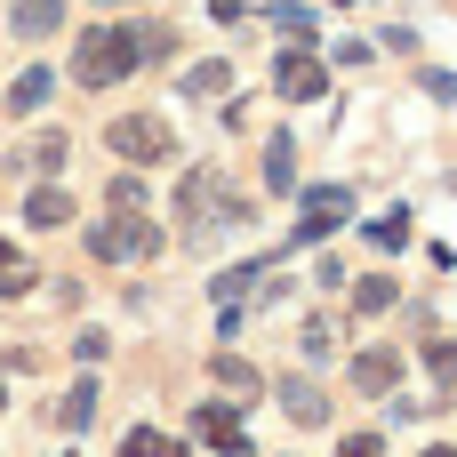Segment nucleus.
Segmentation results:
<instances>
[{
	"mask_svg": "<svg viewBox=\"0 0 457 457\" xmlns=\"http://www.w3.org/2000/svg\"><path fill=\"white\" fill-rule=\"evenodd\" d=\"M193 442H209V450H225V457H249V434H241V410H193Z\"/></svg>",
	"mask_w": 457,
	"mask_h": 457,
	"instance_id": "6",
	"label": "nucleus"
},
{
	"mask_svg": "<svg viewBox=\"0 0 457 457\" xmlns=\"http://www.w3.org/2000/svg\"><path fill=\"white\" fill-rule=\"evenodd\" d=\"M120 457H177V442H169V434H145V426H137V434L120 442Z\"/></svg>",
	"mask_w": 457,
	"mask_h": 457,
	"instance_id": "19",
	"label": "nucleus"
},
{
	"mask_svg": "<svg viewBox=\"0 0 457 457\" xmlns=\"http://www.w3.org/2000/svg\"><path fill=\"white\" fill-rule=\"evenodd\" d=\"M209 370H217V386H233V394H257V370H249L241 353H217Z\"/></svg>",
	"mask_w": 457,
	"mask_h": 457,
	"instance_id": "15",
	"label": "nucleus"
},
{
	"mask_svg": "<svg viewBox=\"0 0 457 457\" xmlns=\"http://www.w3.org/2000/svg\"><path fill=\"white\" fill-rule=\"evenodd\" d=\"M64 153H72L64 137H40V145H32V169H64Z\"/></svg>",
	"mask_w": 457,
	"mask_h": 457,
	"instance_id": "22",
	"label": "nucleus"
},
{
	"mask_svg": "<svg viewBox=\"0 0 457 457\" xmlns=\"http://www.w3.org/2000/svg\"><path fill=\"white\" fill-rule=\"evenodd\" d=\"M225 88H233L225 64H193V72H185V96H225Z\"/></svg>",
	"mask_w": 457,
	"mask_h": 457,
	"instance_id": "14",
	"label": "nucleus"
},
{
	"mask_svg": "<svg viewBox=\"0 0 457 457\" xmlns=\"http://www.w3.org/2000/svg\"><path fill=\"white\" fill-rule=\"evenodd\" d=\"M426 370H434V386H457V345H450V337L426 345Z\"/></svg>",
	"mask_w": 457,
	"mask_h": 457,
	"instance_id": "18",
	"label": "nucleus"
},
{
	"mask_svg": "<svg viewBox=\"0 0 457 457\" xmlns=\"http://www.w3.org/2000/svg\"><path fill=\"white\" fill-rule=\"evenodd\" d=\"M273 402H281L297 426H329V394H321L313 378H281V386H273Z\"/></svg>",
	"mask_w": 457,
	"mask_h": 457,
	"instance_id": "7",
	"label": "nucleus"
},
{
	"mask_svg": "<svg viewBox=\"0 0 457 457\" xmlns=\"http://www.w3.org/2000/svg\"><path fill=\"white\" fill-rule=\"evenodd\" d=\"M353 386H361V394H394V386H402V353L370 345V353L353 361Z\"/></svg>",
	"mask_w": 457,
	"mask_h": 457,
	"instance_id": "9",
	"label": "nucleus"
},
{
	"mask_svg": "<svg viewBox=\"0 0 457 457\" xmlns=\"http://www.w3.org/2000/svg\"><path fill=\"white\" fill-rule=\"evenodd\" d=\"M394 297H402V289H394V281H361V297H353V313H386V305H394Z\"/></svg>",
	"mask_w": 457,
	"mask_h": 457,
	"instance_id": "21",
	"label": "nucleus"
},
{
	"mask_svg": "<svg viewBox=\"0 0 457 457\" xmlns=\"http://www.w3.org/2000/svg\"><path fill=\"white\" fill-rule=\"evenodd\" d=\"M345 217H353V193H345V185H305V217H297V233H289V249L329 241Z\"/></svg>",
	"mask_w": 457,
	"mask_h": 457,
	"instance_id": "4",
	"label": "nucleus"
},
{
	"mask_svg": "<svg viewBox=\"0 0 457 457\" xmlns=\"http://www.w3.org/2000/svg\"><path fill=\"white\" fill-rule=\"evenodd\" d=\"M153 249H161V233H153L145 209H112V217L88 233V257H96V265H137V257H153Z\"/></svg>",
	"mask_w": 457,
	"mask_h": 457,
	"instance_id": "2",
	"label": "nucleus"
},
{
	"mask_svg": "<svg viewBox=\"0 0 457 457\" xmlns=\"http://www.w3.org/2000/svg\"><path fill=\"white\" fill-rule=\"evenodd\" d=\"M104 145H112L120 161H169V153H177L169 120H153V112H120V120L104 129Z\"/></svg>",
	"mask_w": 457,
	"mask_h": 457,
	"instance_id": "3",
	"label": "nucleus"
},
{
	"mask_svg": "<svg viewBox=\"0 0 457 457\" xmlns=\"http://www.w3.org/2000/svg\"><path fill=\"white\" fill-rule=\"evenodd\" d=\"M337 457H386V442H378V434H345V450Z\"/></svg>",
	"mask_w": 457,
	"mask_h": 457,
	"instance_id": "24",
	"label": "nucleus"
},
{
	"mask_svg": "<svg viewBox=\"0 0 457 457\" xmlns=\"http://www.w3.org/2000/svg\"><path fill=\"white\" fill-rule=\"evenodd\" d=\"M145 64V24H88L72 48V80L80 88H112Z\"/></svg>",
	"mask_w": 457,
	"mask_h": 457,
	"instance_id": "1",
	"label": "nucleus"
},
{
	"mask_svg": "<svg viewBox=\"0 0 457 457\" xmlns=\"http://www.w3.org/2000/svg\"><path fill=\"white\" fill-rule=\"evenodd\" d=\"M72 217H80V201H72L64 185H40V193L24 201V225H40V233H48V225H72Z\"/></svg>",
	"mask_w": 457,
	"mask_h": 457,
	"instance_id": "8",
	"label": "nucleus"
},
{
	"mask_svg": "<svg viewBox=\"0 0 457 457\" xmlns=\"http://www.w3.org/2000/svg\"><path fill=\"white\" fill-rule=\"evenodd\" d=\"M265 8H289V0H265Z\"/></svg>",
	"mask_w": 457,
	"mask_h": 457,
	"instance_id": "26",
	"label": "nucleus"
},
{
	"mask_svg": "<svg viewBox=\"0 0 457 457\" xmlns=\"http://www.w3.org/2000/svg\"><path fill=\"white\" fill-rule=\"evenodd\" d=\"M104 201H112V209H145V185H137V177H112V193H104Z\"/></svg>",
	"mask_w": 457,
	"mask_h": 457,
	"instance_id": "23",
	"label": "nucleus"
},
{
	"mask_svg": "<svg viewBox=\"0 0 457 457\" xmlns=\"http://www.w3.org/2000/svg\"><path fill=\"white\" fill-rule=\"evenodd\" d=\"M265 185H273V193L297 185V177H289V137H273V153H265Z\"/></svg>",
	"mask_w": 457,
	"mask_h": 457,
	"instance_id": "20",
	"label": "nucleus"
},
{
	"mask_svg": "<svg viewBox=\"0 0 457 457\" xmlns=\"http://www.w3.org/2000/svg\"><path fill=\"white\" fill-rule=\"evenodd\" d=\"M273 88H281L289 104H313V96L329 88V72L313 64V48H281V56H273Z\"/></svg>",
	"mask_w": 457,
	"mask_h": 457,
	"instance_id": "5",
	"label": "nucleus"
},
{
	"mask_svg": "<svg viewBox=\"0 0 457 457\" xmlns=\"http://www.w3.org/2000/svg\"><path fill=\"white\" fill-rule=\"evenodd\" d=\"M418 457H457V450H450V442H434V450H418Z\"/></svg>",
	"mask_w": 457,
	"mask_h": 457,
	"instance_id": "25",
	"label": "nucleus"
},
{
	"mask_svg": "<svg viewBox=\"0 0 457 457\" xmlns=\"http://www.w3.org/2000/svg\"><path fill=\"white\" fill-rule=\"evenodd\" d=\"M104 8H129V0H104Z\"/></svg>",
	"mask_w": 457,
	"mask_h": 457,
	"instance_id": "27",
	"label": "nucleus"
},
{
	"mask_svg": "<svg viewBox=\"0 0 457 457\" xmlns=\"http://www.w3.org/2000/svg\"><path fill=\"white\" fill-rule=\"evenodd\" d=\"M32 281H40V273H32V257H24L16 241H0V305H8V297H24Z\"/></svg>",
	"mask_w": 457,
	"mask_h": 457,
	"instance_id": "11",
	"label": "nucleus"
},
{
	"mask_svg": "<svg viewBox=\"0 0 457 457\" xmlns=\"http://www.w3.org/2000/svg\"><path fill=\"white\" fill-rule=\"evenodd\" d=\"M64 24V0H16V40H48Z\"/></svg>",
	"mask_w": 457,
	"mask_h": 457,
	"instance_id": "10",
	"label": "nucleus"
},
{
	"mask_svg": "<svg viewBox=\"0 0 457 457\" xmlns=\"http://www.w3.org/2000/svg\"><path fill=\"white\" fill-rule=\"evenodd\" d=\"M370 241H378V249H402V241H410V209H386V217L370 225Z\"/></svg>",
	"mask_w": 457,
	"mask_h": 457,
	"instance_id": "16",
	"label": "nucleus"
},
{
	"mask_svg": "<svg viewBox=\"0 0 457 457\" xmlns=\"http://www.w3.org/2000/svg\"><path fill=\"white\" fill-rule=\"evenodd\" d=\"M257 273H265V265H233V273H217V281H209V297H217V305H233V297H241Z\"/></svg>",
	"mask_w": 457,
	"mask_h": 457,
	"instance_id": "17",
	"label": "nucleus"
},
{
	"mask_svg": "<svg viewBox=\"0 0 457 457\" xmlns=\"http://www.w3.org/2000/svg\"><path fill=\"white\" fill-rule=\"evenodd\" d=\"M88 418H96V386H72V394H64V410H56V426H64V434H80Z\"/></svg>",
	"mask_w": 457,
	"mask_h": 457,
	"instance_id": "13",
	"label": "nucleus"
},
{
	"mask_svg": "<svg viewBox=\"0 0 457 457\" xmlns=\"http://www.w3.org/2000/svg\"><path fill=\"white\" fill-rule=\"evenodd\" d=\"M40 96H48V72H40V64L8 80V112H40Z\"/></svg>",
	"mask_w": 457,
	"mask_h": 457,
	"instance_id": "12",
	"label": "nucleus"
}]
</instances>
